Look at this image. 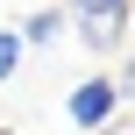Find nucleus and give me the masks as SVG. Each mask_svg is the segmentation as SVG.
<instances>
[{
	"instance_id": "obj_2",
	"label": "nucleus",
	"mask_w": 135,
	"mask_h": 135,
	"mask_svg": "<svg viewBox=\"0 0 135 135\" xmlns=\"http://www.w3.org/2000/svg\"><path fill=\"white\" fill-rule=\"evenodd\" d=\"M121 28H128V7H107V14H85V50H93V57H107V50L121 43Z\"/></svg>"
},
{
	"instance_id": "obj_1",
	"label": "nucleus",
	"mask_w": 135,
	"mask_h": 135,
	"mask_svg": "<svg viewBox=\"0 0 135 135\" xmlns=\"http://www.w3.org/2000/svg\"><path fill=\"white\" fill-rule=\"evenodd\" d=\"M114 107H121L114 78H78V85H71V100H64L71 128H107V121H114Z\"/></svg>"
},
{
	"instance_id": "obj_4",
	"label": "nucleus",
	"mask_w": 135,
	"mask_h": 135,
	"mask_svg": "<svg viewBox=\"0 0 135 135\" xmlns=\"http://www.w3.org/2000/svg\"><path fill=\"white\" fill-rule=\"evenodd\" d=\"M21 50H28V43H21V28H0V85L14 78V64H21Z\"/></svg>"
},
{
	"instance_id": "obj_3",
	"label": "nucleus",
	"mask_w": 135,
	"mask_h": 135,
	"mask_svg": "<svg viewBox=\"0 0 135 135\" xmlns=\"http://www.w3.org/2000/svg\"><path fill=\"white\" fill-rule=\"evenodd\" d=\"M64 28H71V14H64V7H43V14H28V28H21V43H36V50H43V43H57Z\"/></svg>"
},
{
	"instance_id": "obj_5",
	"label": "nucleus",
	"mask_w": 135,
	"mask_h": 135,
	"mask_svg": "<svg viewBox=\"0 0 135 135\" xmlns=\"http://www.w3.org/2000/svg\"><path fill=\"white\" fill-rule=\"evenodd\" d=\"M114 93H121V100H135V57H128V71L114 78Z\"/></svg>"
}]
</instances>
